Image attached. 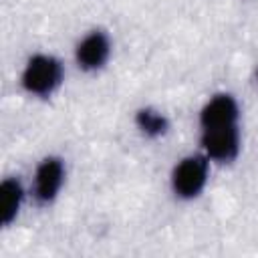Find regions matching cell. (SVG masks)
Instances as JSON below:
<instances>
[{
    "label": "cell",
    "instance_id": "obj_4",
    "mask_svg": "<svg viewBox=\"0 0 258 258\" xmlns=\"http://www.w3.org/2000/svg\"><path fill=\"white\" fill-rule=\"evenodd\" d=\"M64 183V163L60 157H44L34 171L32 194L40 204H50Z\"/></svg>",
    "mask_w": 258,
    "mask_h": 258
},
{
    "label": "cell",
    "instance_id": "obj_8",
    "mask_svg": "<svg viewBox=\"0 0 258 258\" xmlns=\"http://www.w3.org/2000/svg\"><path fill=\"white\" fill-rule=\"evenodd\" d=\"M137 127L147 135V137H159L167 129V121L161 113L151 111V109H141L135 117Z\"/></svg>",
    "mask_w": 258,
    "mask_h": 258
},
{
    "label": "cell",
    "instance_id": "obj_7",
    "mask_svg": "<svg viewBox=\"0 0 258 258\" xmlns=\"http://www.w3.org/2000/svg\"><path fill=\"white\" fill-rule=\"evenodd\" d=\"M24 202V187L16 177H6L0 183V216L2 224L8 226L18 216Z\"/></svg>",
    "mask_w": 258,
    "mask_h": 258
},
{
    "label": "cell",
    "instance_id": "obj_1",
    "mask_svg": "<svg viewBox=\"0 0 258 258\" xmlns=\"http://www.w3.org/2000/svg\"><path fill=\"white\" fill-rule=\"evenodd\" d=\"M208 175H210V159L204 153L185 155L175 163L171 171L169 177L171 191L179 200H194L204 191L208 183Z\"/></svg>",
    "mask_w": 258,
    "mask_h": 258
},
{
    "label": "cell",
    "instance_id": "obj_6",
    "mask_svg": "<svg viewBox=\"0 0 258 258\" xmlns=\"http://www.w3.org/2000/svg\"><path fill=\"white\" fill-rule=\"evenodd\" d=\"M240 119V107L236 99L228 93L214 95L202 109L200 113V127H228V125H238Z\"/></svg>",
    "mask_w": 258,
    "mask_h": 258
},
{
    "label": "cell",
    "instance_id": "obj_2",
    "mask_svg": "<svg viewBox=\"0 0 258 258\" xmlns=\"http://www.w3.org/2000/svg\"><path fill=\"white\" fill-rule=\"evenodd\" d=\"M20 83L26 93L36 97H48L62 83V64L50 54H34L28 58Z\"/></svg>",
    "mask_w": 258,
    "mask_h": 258
},
{
    "label": "cell",
    "instance_id": "obj_3",
    "mask_svg": "<svg viewBox=\"0 0 258 258\" xmlns=\"http://www.w3.org/2000/svg\"><path fill=\"white\" fill-rule=\"evenodd\" d=\"M200 143L208 159L222 161V163L232 161L240 151V129L238 125L202 129Z\"/></svg>",
    "mask_w": 258,
    "mask_h": 258
},
{
    "label": "cell",
    "instance_id": "obj_5",
    "mask_svg": "<svg viewBox=\"0 0 258 258\" xmlns=\"http://www.w3.org/2000/svg\"><path fill=\"white\" fill-rule=\"evenodd\" d=\"M111 54V40L107 32L103 30H93L87 36L81 38V42L75 48V58L77 64L83 71H97L101 69Z\"/></svg>",
    "mask_w": 258,
    "mask_h": 258
}]
</instances>
